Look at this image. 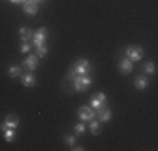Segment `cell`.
<instances>
[{
	"label": "cell",
	"mask_w": 158,
	"mask_h": 151,
	"mask_svg": "<svg viewBox=\"0 0 158 151\" xmlns=\"http://www.w3.org/2000/svg\"><path fill=\"white\" fill-rule=\"evenodd\" d=\"M104 104H106V94L104 92H98L96 96L91 97V108L98 109V108H101V106H104Z\"/></svg>",
	"instance_id": "cell-10"
},
{
	"label": "cell",
	"mask_w": 158,
	"mask_h": 151,
	"mask_svg": "<svg viewBox=\"0 0 158 151\" xmlns=\"http://www.w3.org/2000/svg\"><path fill=\"white\" fill-rule=\"evenodd\" d=\"M76 138H77L76 134H67L66 138H64V141H66L69 146H74V145H76Z\"/></svg>",
	"instance_id": "cell-20"
},
{
	"label": "cell",
	"mask_w": 158,
	"mask_h": 151,
	"mask_svg": "<svg viewBox=\"0 0 158 151\" xmlns=\"http://www.w3.org/2000/svg\"><path fill=\"white\" fill-rule=\"evenodd\" d=\"M77 118L81 121H91L94 119V109L91 106H81L77 109Z\"/></svg>",
	"instance_id": "cell-6"
},
{
	"label": "cell",
	"mask_w": 158,
	"mask_h": 151,
	"mask_svg": "<svg viewBox=\"0 0 158 151\" xmlns=\"http://www.w3.org/2000/svg\"><path fill=\"white\" fill-rule=\"evenodd\" d=\"M125 54L126 57L131 60V62H138V60L143 59V54H145V51H143L141 45H128L125 49Z\"/></svg>",
	"instance_id": "cell-4"
},
{
	"label": "cell",
	"mask_w": 158,
	"mask_h": 151,
	"mask_svg": "<svg viewBox=\"0 0 158 151\" xmlns=\"http://www.w3.org/2000/svg\"><path fill=\"white\" fill-rule=\"evenodd\" d=\"M20 79H22V84L25 86V88H34V86L37 84V81H35V76H34L31 71H29L27 74H22L20 76Z\"/></svg>",
	"instance_id": "cell-11"
},
{
	"label": "cell",
	"mask_w": 158,
	"mask_h": 151,
	"mask_svg": "<svg viewBox=\"0 0 158 151\" xmlns=\"http://www.w3.org/2000/svg\"><path fill=\"white\" fill-rule=\"evenodd\" d=\"M9 2H12V3H24L25 0H9Z\"/></svg>",
	"instance_id": "cell-23"
},
{
	"label": "cell",
	"mask_w": 158,
	"mask_h": 151,
	"mask_svg": "<svg viewBox=\"0 0 158 151\" xmlns=\"http://www.w3.org/2000/svg\"><path fill=\"white\" fill-rule=\"evenodd\" d=\"M19 35H20V40H22V42H27V40L32 39L34 32H32L31 29H27V27H24V25H20V29H19Z\"/></svg>",
	"instance_id": "cell-13"
},
{
	"label": "cell",
	"mask_w": 158,
	"mask_h": 151,
	"mask_svg": "<svg viewBox=\"0 0 158 151\" xmlns=\"http://www.w3.org/2000/svg\"><path fill=\"white\" fill-rule=\"evenodd\" d=\"M9 76H10V77H20V76H22V67L17 66V64L10 66L9 67Z\"/></svg>",
	"instance_id": "cell-16"
},
{
	"label": "cell",
	"mask_w": 158,
	"mask_h": 151,
	"mask_svg": "<svg viewBox=\"0 0 158 151\" xmlns=\"http://www.w3.org/2000/svg\"><path fill=\"white\" fill-rule=\"evenodd\" d=\"M29 2H35V3H39V2H44V0H29Z\"/></svg>",
	"instance_id": "cell-24"
},
{
	"label": "cell",
	"mask_w": 158,
	"mask_h": 151,
	"mask_svg": "<svg viewBox=\"0 0 158 151\" xmlns=\"http://www.w3.org/2000/svg\"><path fill=\"white\" fill-rule=\"evenodd\" d=\"M118 69H119V72H121V74L128 76L131 71H133V62H131L128 57H125V59H121L118 62Z\"/></svg>",
	"instance_id": "cell-9"
},
{
	"label": "cell",
	"mask_w": 158,
	"mask_h": 151,
	"mask_svg": "<svg viewBox=\"0 0 158 151\" xmlns=\"http://www.w3.org/2000/svg\"><path fill=\"white\" fill-rule=\"evenodd\" d=\"M20 51L25 54V52H29V51H31V45H29L27 42H22V45H20Z\"/></svg>",
	"instance_id": "cell-21"
},
{
	"label": "cell",
	"mask_w": 158,
	"mask_h": 151,
	"mask_svg": "<svg viewBox=\"0 0 158 151\" xmlns=\"http://www.w3.org/2000/svg\"><path fill=\"white\" fill-rule=\"evenodd\" d=\"M94 116L99 123H108V121H111V118H113V112H111V109L104 104V106H101V108L94 109Z\"/></svg>",
	"instance_id": "cell-5"
},
{
	"label": "cell",
	"mask_w": 158,
	"mask_h": 151,
	"mask_svg": "<svg viewBox=\"0 0 158 151\" xmlns=\"http://www.w3.org/2000/svg\"><path fill=\"white\" fill-rule=\"evenodd\" d=\"M22 7H24V12L27 14V15H35L37 10H39V3L29 2V0H25V2L22 3Z\"/></svg>",
	"instance_id": "cell-12"
},
{
	"label": "cell",
	"mask_w": 158,
	"mask_h": 151,
	"mask_svg": "<svg viewBox=\"0 0 158 151\" xmlns=\"http://www.w3.org/2000/svg\"><path fill=\"white\" fill-rule=\"evenodd\" d=\"M37 64H39V57L37 55H27V59L22 62V67H25V69H29L31 72H34V71L37 69Z\"/></svg>",
	"instance_id": "cell-8"
},
{
	"label": "cell",
	"mask_w": 158,
	"mask_h": 151,
	"mask_svg": "<svg viewBox=\"0 0 158 151\" xmlns=\"http://www.w3.org/2000/svg\"><path fill=\"white\" fill-rule=\"evenodd\" d=\"M19 126V116L15 114H7L5 119H3V124L0 126V131L7 129V128H10V129H15Z\"/></svg>",
	"instance_id": "cell-7"
},
{
	"label": "cell",
	"mask_w": 158,
	"mask_h": 151,
	"mask_svg": "<svg viewBox=\"0 0 158 151\" xmlns=\"http://www.w3.org/2000/svg\"><path fill=\"white\" fill-rule=\"evenodd\" d=\"M148 84H150V81H148L146 76H138V77L135 79V88L140 89V91L146 89V88H148Z\"/></svg>",
	"instance_id": "cell-14"
},
{
	"label": "cell",
	"mask_w": 158,
	"mask_h": 151,
	"mask_svg": "<svg viewBox=\"0 0 158 151\" xmlns=\"http://www.w3.org/2000/svg\"><path fill=\"white\" fill-rule=\"evenodd\" d=\"M93 72V66H91V62H89L88 59H77L76 62L71 66V71L67 72V77H66V81L67 79H71V77H74V76H82V74H91Z\"/></svg>",
	"instance_id": "cell-2"
},
{
	"label": "cell",
	"mask_w": 158,
	"mask_h": 151,
	"mask_svg": "<svg viewBox=\"0 0 158 151\" xmlns=\"http://www.w3.org/2000/svg\"><path fill=\"white\" fill-rule=\"evenodd\" d=\"M71 149H74V151H84V148H82V146H77V145L71 146Z\"/></svg>",
	"instance_id": "cell-22"
},
{
	"label": "cell",
	"mask_w": 158,
	"mask_h": 151,
	"mask_svg": "<svg viewBox=\"0 0 158 151\" xmlns=\"http://www.w3.org/2000/svg\"><path fill=\"white\" fill-rule=\"evenodd\" d=\"M89 129H91V133L93 134H99V131H101V124H99V121H89Z\"/></svg>",
	"instance_id": "cell-17"
},
{
	"label": "cell",
	"mask_w": 158,
	"mask_h": 151,
	"mask_svg": "<svg viewBox=\"0 0 158 151\" xmlns=\"http://www.w3.org/2000/svg\"><path fill=\"white\" fill-rule=\"evenodd\" d=\"M47 29L40 27L37 32H34L32 35V44L37 51V57H46L47 54V47H46V40H47Z\"/></svg>",
	"instance_id": "cell-1"
},
{
	"label": "cell",
	"mask_w": 158,
	"mask_h": 151,
	"mask_svg": "<svg viewBox=\"0 0 158 151\" xmlns=\"http://www.w3.org/2000/svg\"><path fill=\"white\" fill-rule=\"evenodd\" d=\"M84 133H86V126L82 123H79V124L74 126V134H76V136H81V134H84Z\"/></svg>",
	"instance_id": "cell-19"
},
{
	"label": "cell",
	"mask_w": 158,
	"mask_h": 151,
	"mask_svg": "<svg viewBox=\"0 0 158 151\" xmlns=\"http://www.w3.org/2000/svg\"><path fill=\"white\" fill-rule=\"evenodd\" d=\"M143 71H145L146 74H155V71H156L155 62H146V64H145V67H143Z\"/></svg>",
	"instance_id": "cell-18"
},
{
	"label": "cell",
	"mask_w": 158,
	"mask_h": 151,
	"mask_svg": "<svg viewBox=\"0 0 158 151\" xmlns=\"http://www.w3.org/2000/svg\"><path fill=\"white\" fill-rule=\"evenodd\" d=\"M73 84V91L76 92H86L93 84V76L91 74H82V76H74V77L67 79Z\"/></svg>",
	"instance_id": "cell-3"
},
{
	"label": "cell",
	"mask_w": 158,
	"mask_h": 151,
	"mask_svg": "<svg viewBox=\"0 0 158 151\" xmlns=\"http://www.w3.org/2000/svg\"><path fill=\"white\" fill-rule=\"evenodd\" d=\"M3 138H5L7 143H14L17 138L15 134V129H10V128H7V129H3Z\"/></svg>",
	"instance_id": "cell-15"
}]
</instances>
